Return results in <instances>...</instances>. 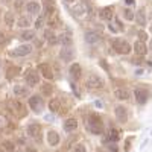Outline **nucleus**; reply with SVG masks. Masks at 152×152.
I'll list each match as a JSON object with an SVG mask.
<instances>
[{
  "label": "nucleus",
  "mask_w": 152,
  "mask_h": 152,
  "mask_svg": "<svg viewBox=\"0 0 152 152\" xmlns=\"http://www.w3.org/2000/svg\"><path fill=\"white\" fill-rule=\"evenodd\" d=\"M85 41H87L88 44L94 46V44H97V43L102 41V38H100V35L96 34V32H85Z\"/></svg>",
  "instance_id": "4468645a"
},
{
  "label": "nucleus",
  "mask_w": 152,
  "mask_h": 152,
  "mask_svg": "<svg viewBox=\"0 0 152 152\" xmlns=\"http://www.w3.org/2000/svg\"><path fill=\"white\" fill-rule=\"evenodd\" d=\"M111 46L120 55H128L131 52V49H132L129 46V43L126 40H123V38H113V40H111Z\"/></svg>",
  "instance_id": "f03ea898"
},
{
  "label": "nucleus",
  "mask_w": 152,
  "mask_h": 152,
  "mask_svg": "<svg viewBox=\"0 0 152 152\" xmlns=\"http://www.w3.org/2000/svg\"><path fill=\"white\" fill-rule=\"evenodd\" d=\"M69 73H70V76H72L73 79H76V81H78V79H81V76H82L81 66H79V64H76V62H75V64H72V66H70V70H69Z\"/></svg>",
  "instance_id": "a211bd4d"
},
{
  "label": "nucleus",
  "mask_w": 152,
  "mask_h": 152,
  "mask_svg": "<svg viewBox=\"0 0 152 152\" xmlns=\"http://www.w3.org/2000/svg\"><path fill=\"white\" fill-rule=\"evenodd\" d=\"M49 110L52 111V113H58L59 108H61V102H59V99H50L49 100Z\"/></svg>",
  "instance_id": "a878e982"
},
{
  "label": "nucleus",
  "mask_w": 152,
  "mask_h": 152,
  "mask_svg": "<svg viewBox=\"0 0 152 152\" xmlns=\"http://www.w3.org/2000/svg\"><path fill=\"white\" fill-rule=\"evenodd\" d=\"M11 107H12V110H14V113H17L18 116H24L23 104H20L18 100H12V102H11Z\"/></svg>",
  "instance_id": "393cba45"
},
{
  "label": "nucleus",
  "mask_w": 152,
  "mask_h": 152,
  "mask_svg": "<svg viewBox=\"0 0 152 152\" xmlns=\"http://www.w3.org/2000/svg\"><path fill=\"white\" fill-rule=\"evenodd\" d=\"M20 37L23 38V40H34V38H35V32L31 31V29H28V31H23Z\"/></svg>",
  "instance_id": "c85d7f7f"
},
{
  "label": "nucleus",
  "mask_w": 152,
  "mask_h": 152,
  "mask_svg": "<svg viewBox=\"0 0 152 152\" xmlns=\"http://www.w3.org/2000/svg\"><path fill=\"white\" fill-rule=\"evenodd\" d=\"M97 152H104V151H102V149H99V151H97Z\"/></svg>",
  "instance_id": "8fccbe9b"
},
{
  "label": "nucleus",
  "mask_w": 152,
  "mask_h": 152,
  "mask_svg": "<svg viewBox=\"0 0 152 152\" xmlns=\"http://www.w3.org/2000/svg\"><path fill=\"white\" fill-rule=\"evenodd\" d=\"M151 32H152V26H151Z\"/></svg>",
  "instance_id": "3c124183"
},
{
  "label": "nucleus",
  "mask_w": 152,
  "mask_h": 152,
  "mask_svg": "<svg viewBox=\"0 0 152 152\" xmlns=\"http://www.w3.org/2000/svg\"><path fill=\"white\" fill-rule=\"evenodd\" d=\"M114 96H116L119 100H128L131 97L129 91L126 90V88H116V90H114Z\"/></svg>",
  "instance_id": "aec40b11"
},
{
  "label": "nucleus",
  "mask_w": 152,
  "mask_h": 152,
  "mask_svg": "<svg viewBox=\"0 0 152 152\" xmlns=\"http://www.w3.org/2000/svg\"><path fill=\"white\" fill-rule=\"evenodd\" d=\"M12 93H14L15 97H26L29 94V90L24 85H14L12 88Z\"/></svg>",
  "instance_id": "dca6fc26"
},
{
  "label": "nucleus",
  "mask_w": 152,
  "mask_h": 152,
  "mask_svg": "<svg viewBox=\"0 0 152 152\" xmlns=\"http://www.w3.org/2000/svg\"><path fill=\"white\" fill-rule=\"evenodd\" d=\"M134 96H135L137 102L140 105H143V104L148 102V99H149V91L146 90V88H143V87H137L134 90Z\"/></svg>",
  "instance_id": "39448f33"
},
{
  "label": "nucleus",
  "mask_w": 152,
  "mask_h": 152,
  "mask_svg": "<svg viewBox=\"0 0 152 152\" xmlns=\"http://www.w3.org/2000/svg\"><path fill=\"white\" fill-rule=\"evenodd\" d=\"M2 145H3V148H5L8 152H14V151H15V145L12 143V142H3Z\"/></svg>",
  "instance_id": "f704fd0d"
},
{
  "label": "nucleus",
  "mask_w": 152,
  "mask_h": 152,
  "mask_svg": "<svg viewBox=\"0 0 152 152\" xmlns=\"http://www.w3.org/2000/svg\"><path fill=\"white\" fill-rule=\"evenodd\" d=\"M123 15H125V18H126V20H129V21H131V20H134V12H132L129 8H126V9L123 11Z\"/></svg>",
  "instance_id": "c9c22d12"
},
{
  "label": "nucleus",
  "mask_w": 152,
  "mask_h": 152,
  "mask_svg": "<svg viewBox=\"0 0 152 152\" xmlns=\"http://www.w3.org/2000/svg\"><path fill=\"white\" fill-rule=\"evenodd\" d=\"M53 12H55V6L50 5V3H46V6H44V15H52Z\"/></svg>",
  "instance_id": "473e14b6"
},
{
  "label": "nucleus",
  "mask_w": 152,
  "mask_h": 152,
  "mask_svg": "<svg viewBox=\"0 0 152 152\" xmlns=\"http://www.w3.org/2000/svg\"><path fill=\"white\" fill-rule=\"evenodd\" d=\"M31 52H32V46L31 44H21V46H18V47H15L14 50H12L11 55L12 56H26Z\"/></svg>",
  "instance_id": "0eeeda50"
},
{
  "label": "nucleus",
  "mask_w": 152,
  "mask_h": 152,
  "mask_svg": "<svg viewBox=\"0 0 152 152\" xmlns=\"http://www.w3.org/2000/svg\"><path fill=\"white\" fill-rule=\"evenodd\" d=\"M18 73H20V69H18V67H11V69L8 70V73H6V78H8V79H12V78H15Z\"/></svg>",
  "instance_id": "7c9ffc66"
},
{
  "label": "nucleus",
  "mask_w": 152,
  "mask_h": 152,
  "mask_svg": "<svg viewBox=\"0 0 152 152\" xmlns=\"http://www.w3.org/2000/svg\"><path fill=\"white\" fill-rule=\"evenodd\" d=\"M75 152H87V148L84 146V143H78L75 146Z\"/></svg>",
  "instance_id": "e433bc0d"
},
{
  "label": "nucleus",
  "mask_w": 152,
  "mask_h": 152,
  "mask_svg": "<svg viewBox=\"0 0 152 152\" xmlns=\"http://www.w3.org/2000/svg\"><path fill=\"white\" fill-rule=\"evenodd\" d=\"M104 85H105L104 79L96 73H90L85 78V87L90 88V90H100V88H104Z\"/></svg>",
  "instance_id": "7ed1b4c3"
},
{
  "label": "nucleus",
  "mask_w": 152,
  "mask_h": 152,
  "mask_svg": "<svg viewBox=\"0 0 152 152\" xmlns=\"http://www.w3.org/2000/svg\"><path fill=\"white\" fill-rule=\"evenodd\" d=\"M40 134H41V126L38 123H31L28 126V135H31L35 140H40Z\"/></svg>",
  "instance_id": "f8f14e48"
},
{
  "label": "nucleus",
  "mask_w": 152,
  "mask_h": 152,
  "mask_svg": "<svg viewBox=\"0 0 152 152\" xmlns=\"http://www.w3.org/2000/svg\"><path fill=\"white\" fill-rule=\"evenodd\" d=\"M52 93H53V85L50 82H44L41 85V94L43 96H50Z\"/></svg>",
  "instance_id": "bb28decb"
},
{
  "label": "nucleus",
  "mask_w": 152,
  "mask_h": 152,
  "mask_svg": "<svg viewBox=\"0 0 152 152\" xmlns=\"http://www.w3.org/2000/svg\"><path fill=\"white\" fill-rule=\"evenodd\" d=\"M129 143H131V140H126V146H125V151H129V146H131Z\"/></svg>",
  "instance_id": "a19ab883"
},
{
  "label": "nucleus",
  "mask_w": 152,
  "mask_h": 152,
  "mask_svg": "<svg viewBox=\"0 0 152 152\" xmlns=\"http://www.w3.org/2000/svg\"><path fill=\"white\" fill-rule=\"evenodd\" d=\"M148 64H149V66H151V67H152V61H149V62H148Z\"/></svg>",
  "instance_id": "49530a36"
},
{
  "label": "nucleus",
  "mask_w": 152,
  "mask_h": 152,
  "mask_svg": "<svg viewBox=\"0 0 152 152\" xmlns=\"http://www.w3.org/2000/svg\"><path fill=\"white\" fill-rule=\"evenodd\" d=\"M29 24H31V20H29L28 17H21V18L18 20V26H20V28H28Z\"/></svg>",
  "instance_id": "72a5a7b5"
},
{
  "label": "nucleus",
  "mask_w": 152,
  "mask_h": 152,
  "mask_svg": "<svg viewBox=\"0 0 152 152\" xmlns=\"http://www.w3.org/2000/svg\"><path fill=\"white\" fill-rule=\"evenodd\" d=\"M114 114H116V119L122 123H125L126 120H128V110H126L123 105H116V108H114Z\"/></svg>",
  "instance_id": "1a4fd4ad"
},
{
  "label": "nucleus",
  "mask_w": 152,
  "mask_h": 152,
  "mask_svg": "<svg viewBox=\"0 0 152 152\" xmlns=\"http://www.w3.org/2000/svg\"><path fill=\"white\" fill-rule=\"evenodd\" d=\"M44 20H46V15H40L37 20H35V28L37 29H41L44 26Z\"/></svg>",
  "instance_id": "2f4dec72"
},
{
  "label": "nucleus",
  "mask_w": 152,
  "mask_h": 152,
  "mask_svg": "<svg viewBox=\"0 0 152 152\" xmlns=\"http://www.w3.org/2000/svg\"><path fill=\"white\" fill-rule=\"evenodd\" d=\"M134 20H135L137 24L145 26L146 24V11H145V8H140L137 11V14H134Z\"/></svg>",
  "instance_id": "2eb2a0df"
},
{
  "label": "nucleus",
  "mask_w": 152,
  "mask_h": 152,
  "mask_svg": "<svg viewBox=\"0 0 152 152\" xmlns=\"http://www.w3.org/2000/svg\"><path fill=\"white\" fill-rule=\"evenodd\" d=\"M5 125H6V119H5V117H2V116H0V128H3Z\"/></svg>",
  "instance_id": "ea45409f"
},
{
  "label": "nucleus",
  "mask_w": 152,
  "mask_h": 152,
  "mask_svg": "<svg viewBox=\"0 0 152 152\" xmlns=\"http://www.w3.org/2000/svg\"><path fill=\"white\" fill-rule=\"evenodd\" d=\"M24 152H38V151H35V149H31V148H29V149H26Z\"/></svg>",
  "instance_id": "37998d69"
},
{
  "label": "nucleus",
  "mask_w": 152,
  "mask_h": 152,
  "mask_svg": "<svg viewBox=\"0 0 152 152\" xmlns=\"http://www.w3.org/2000/svg\"><path fill=\"white\" fill-rule=\"evenodd\" d=\"M76 128H78V120H76L75 117H69V119L64 122V131L73 132Z\"/></svg>",
  "instance_id": "6ab92c4d"
},
{
  "label": "nucleus",
  "mask_w": 152,
  "mask_h": 152,
  "mask_svg": "<svg viewBox=\"0 0 152 152\" xmlns=\"http://www.w3.org/2000/svg\"><path fill=\"white\" fill-rule=\"evenodd\" d=\"M149 46H151V47H149V49H151V50H152V41H151V44H149Z\"/></svg>",
  "instance_id": "de8ad7c7"
},
{
  "label": "nucleus",
  "mask_w": 152,
  "mask_h": 152,
  "mask_svg": "<svg viewBox=\"0 0 152 152\" xmlns=\"http://www.w3.org/2000/svg\"><path fill=\"white\" fill-rule=\"evenodd\" d=\"M87 9L90 11V8H87L85 3H78V5H75V6H73L75 15H84V14H87Z\"/></svg>",
  "instance_id": "b1692460"
},
{
  "label": "nucleus",
  "mask_w": 152,
  "mask_h": 152,
  "mask_svg": "<svg viewBox=\"0 0 152 152\" xmlns=\"http://www.w3.org/2000/svg\"><path fill=\"white\" fill-rule=\"evenodd\" d=\"M44 38L49 41V44H52V46H55L58 43V37H56V34L52 29H46L44 31Z\"/></svg>",
  "instance_id": "412c9836"
},
{
  "label": "nucleus",
  "mask_w": 152,
  "mask_h": 152,
  "mask_svg": "<svg viewBox=\"0 0 152 152\" xmlns=\"http://www.w3.org/2000/svg\"><path fill=\"white\" fill-rule=\"evenodd\" d=\"M24 82H26L29 87H35L38 82H40V75H38L37 70H28L24 73Z\"/></svg>",
  "instance_id": "20e7f679"
},
{
  "label": "nucleus",
  "mask_w": 152,
  "mask_h": 152,
  "mask_svg": "<svg viewBox=\"0 0 152 152\" xmlns=\"http://www.w3.org/2000/svg\"><path fill=\"white\" fill-rule=\"evenodd\" d=\"M85 126L87 129L90 131L91 134H102L104 132V123H102V119H100L97 114H90V116L87 117V122H85Z\"/></svg>",
  "instance_id": "f257e3e1"
},
{
  "label": "nucleus",
  "mask_w": 152,
  "mask_h": 152,
  "mask_svg": "<svg viewBox=\"0 0 152 152\" xmlns=\"http://www.w3.org/2000/svg\"><path fill=\"white\" fill-rule=\"evenodd\" d=\"M125 2H126V3H129V5H132V3H134V0H125Z\"/></svg>",
  "instance_id": "c03bdc74"
},
{
  "label": "nucleus",
  "mask_w": 152,
  "mask_h": 152,
  "mask_svg": "<svg viewBox=\"0 0 152 152\" xmlns=\"http://www.w3.org/2000/svg\"><path fill=\"white\" fill-rule=\"evenodd\" d=\"M110 152H119V151H117V146H113V148L110 149Z\"/></svg>",
  "instance_id": "79ce46f5"
},
{
  "label": "nucleus",
  "mask_w": 152,
  "mask_h": 152,
  "mask_svg": "<svg viewBox=\"0 0 152 152\" xmlns=\"http://www.w3.org/2000/svg\"><path fill=\"white\" fill-rule=\"evenodd\" d=\"M5 21H6L8 26H14V12L8 11L6 14H5Z\"/></svg>",
  "instance_id": "c756f323"
},
{
  "label": "nucleus",
  "mask_w": 152,
  "mask_h": 152,
  "mask_svg": "<svg viewBox=\"0 0 152 152\" xmlns=\"http://www.w3.org/2000/svg\"><path fill=\"white\" fill-rule=\"evenodd\" d=\"M59 58L62 62H70L73 58H75V50L72 47H66V46H62L61 49V52H59Z\"/></svg>",
  "instance_id": "6e6552de"
},
{
  "label": "nucleus",
  "mask_w": 152,
  "mask_h": 152,
  "mask_svg": "<svg viewBox=\"0 0 152 152\" xmlns=\"http://www.w3.org/2000/svg\"><path fill=\"white\" fill-rule=\"evenodd\" d=\"M47 143L50 146H58L59 145V135L55 131H49L47 132Z\"/></svg>",
  "instance_id": "4be33fe9"
},
{
  "label": "nucleus",
  "mask_w": 152,
  "mask_h": 152,
  "mask_svg": "<svg viewBox=\"0 0 152 152\" xmlns=\"http://www.w3.org/2000/svg\"><path fill=\"white\" fill-rule=\"evenodd\" d=\"M108 138H110L111 142H117L119 138H120V132H119V129L111 128V129H110V132H108Z\"/></svg>",
  "instance_id": "cd10ccee"
},
{
  "label": "nucleus",
  "mask_w": 152,
  "mask_h": 152,
  "mask_svg": "<svg viewBox=\"0 0 152 152\" xmlns=\"http://www.w3.org/2000/svg\"><path fill=\"white\" fill-rule=\"evenodd\" d=\"M66 2H69V3H72V2H75V0H66Z\"/></svg>",
  "instance_id": "a18cd8bd"
},
{
  "label": "nucleus",
  "mask_w": 152,
  "mask_h": 152,
  "mask_svg": "<svg viewBox=\"0 0 152 152\" xmlns=\"http://www.w3.org/2000/svg\"><path fill=\"white\" fill-rule=\"evenodd\" d=\"M134 52L137 53V55H140V56H143V55H146V52H148V46L145 44V41H135V44H134Z\"/></svg>",
  "instance_id": "f3484780"
},
{
  "label": "nucleus",
  "mask_w": 152,
  "mask_h": 152,
  "mask_svg": "<svg viewBox=\"0 0 152 152\" xmlns=\"http://www.w3.org/2000/svg\"><path fill=\"white\" fill-rule=\"evenodd\" d=\"M58 43H61L62 46H66V47H72V44H73V37H72V34H70L69 31L59 34V37H58Z\"/></svg>",
  "instance_id": "9b49d317"
},
{
  "label": "nucleus",
  "mask_w": 152,
  "mask_h": 152,
  "mask_svg": "<svg viewBox=\"0 0 152 152\" xmlns=\"http://www.w3.org/2000/svg\"><path fill=\"white\" fill-rule=\"evenodd\" d=\"M148 40V34L145 31H140L138 32V41H146Z\"/></svg>",
  "instance_id": "4c0bfd02"
},
{
  "label": "nucleus",
  "mask_w": 152,
  "mask_h": 152,
  "mask_svg": "<svg viewBox=\"0 0 152 152\" xmlns=\"http://www.w3.org/2000/svg\"><path fill=\"white\" fill-rule=\"evenodd\" d=\"M29 107L32 108V111L35 113H41L43 107H44V102H43V99L38 96V94H34L29 97Z\"/></svg>",
  "instance_id": "423d86ee"
},
{
  "label": "nucleus",
  "mask_w": 152,
  "mask_h": 152,
  "mask_svg": "<svg viewBox=\"0 0 152 152\" xmlns=\"http://www.w3.org/2000/svg\"><path fill=\"white\" fill-rule=\"evenodd\" d=\"M44 2H47V3H49V2H52V0H44Z\"/></svg>",
  "instance_id": "09e8293b"
},
{
  "label": "nucleus",
  "mask_w": 152,
  "mask_h": 152,
  "mask_svg": "<svg viewBox=\"0 0 152 152\" xmlns=\"http://www.w3.org/2000/svg\"><path fill=\"white\" fill-rule=\"evenodd\" d=\"M0 66H2V61H0Z\"/></svg>",
  "instance_id": "603ef678"
},
{
  "label": "nucleus",
  "mask_w": 152,
  "mask_h": 152,
  "mask_svg": "<svg viewBox=\"0 0 152 152\" xmlns=\"http://www.w3.org/2000/svg\"><path fill=\"white\" fill-rule=\"evenodd\" d=\"M38 70L41 72V75L44 76V78L47 81H52L53 79V72H52V67H50L49 64H46V62H43V64L38 66Z\"/></svg>",
  "instance_id": "ddd939ff"
},
{
  "label": "nucleus",
  "mask_w": 152,
  "mask_h": 152,
  "mask_svg": "<svg viewBox=\"0 0 152 152\" xmlns=\"http://www.w3.org/2000/svg\"><path fill=\"white\" fill-rule=\"evenodd\" d=\"M26 9H28V12H29V14L38 15V12H40L41 6H40V3H38V2H29V3L26 5Z\"/></svg>",
  "instance_id": "5701e85b"
},
{
  "label": "nucleus",
  "mask_w": 152,
  "mask_h": 152,
  "mask_svg": "<svg viewBox=\"0 0 152 152\" xmlns=\"http://www.w3.org/2000/svg\"><path fill=\"white\" fill-rule=\"evenodd\" d=\"M114 17V11L113 6H105L99 11V18L104 20V21H111V18Z\"/></svg>",
  "instance_id": "9d476101"
},
{
  "label": "nucleus",
  "mask_w": 152,
  "mask_h": 152,
  "mask_svg": "<svg viewBox=\"0 0 152 152\" xmlns=\"http://www.w3.org/2000/svg\"><path fill=\"white\" fill-rule=\"evenodd\" d=\"M6 41H8V37L0 32V44H6Z\"/></svg>",
  "instance_id": "58836bf2"
}]
</instances>
